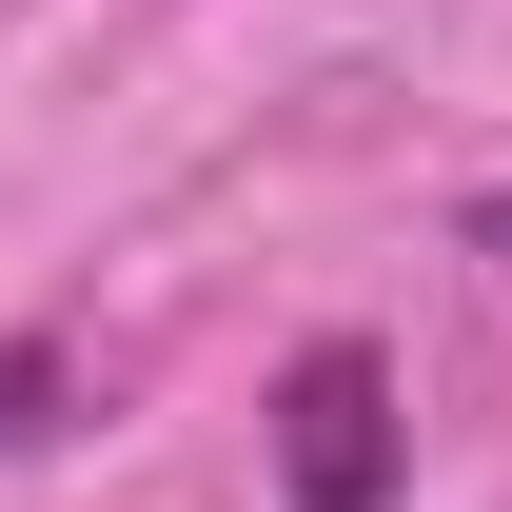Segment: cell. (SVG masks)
Instances as JSON below:
<instances>
[{"instance_id":"obj_2","label":"cell","mask_w":512,"mask_h":512,"mask_svg":"<svg viewBox=\"0 0 512 512\" xmlns=\"http://www.w3.org/2000/svg\"><path fill=\"white\" fill-rule=\"evenodd\" d=\"M40 414H60V355H0V453L40 434Z\"/></svg>"},{"instance_id":"obj_3","label":"cell","mask_w":512,"mask_h":512,"mask_svg":"<svg viewBox=\"0 0 512 512\" xmlns=\"http://www.w3.org/2000/svg\"><path fill=\"white\" fill-rule=\"evenodd\" d=\"M473 256H512V197H493V217H473Z\"/></svg>"},{"instance_id":"obj_1","label":"cell","mask_w":512,"mask_h":512,"mask_svg":"<svg viewBox=\"0 0 512 512\" xmlns=\"http://www.w3.org/2000/svg\"><path fill=\"white\" fill-rule=\"evenodd\" d=\"M394 473H414L394 375L355 355V335H316V355L276 375V493H296V512H394Z\"/></svg>"}]
</instances>
